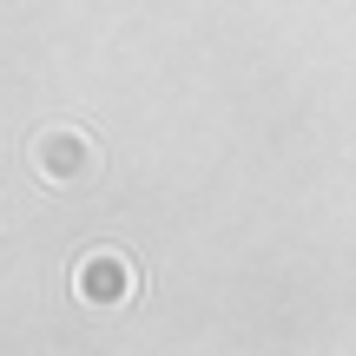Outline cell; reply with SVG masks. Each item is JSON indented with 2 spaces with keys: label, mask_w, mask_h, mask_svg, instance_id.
Wrapping results in <instances>:
<instances>
[{
  "label": "cell",
  "mask_w": 356,
  "mask_h": 356,
  "mask_svg": "<svg viewBox=\"0 0 356 356\" xmlns=\"http://www.w3.org/2000/svg\"><path fill=\"white\" fill-rule=\"evenodd\" d=\"M79 297H86V304H126L132 297V264L119 251L79 257Z\"/></svg>",
  "instance_id": "obj_1"
},
{
  "label": "cell",
  "mask_w": 356,
  "mask_h": 356,
  "mask_svg": "<svg viewBox=\"0 0 356 356\" xmlns=\"http://www.w3.org/2000/svg\"><path fill=\"white\" fill-rule=\"evenodd\" d=\"M33 159H40V165H53V178H79V172H86V145H79L73 132H60V139H40Z\"/></svg>",
  "instance_id": "obj_2"
}]
</instances>
